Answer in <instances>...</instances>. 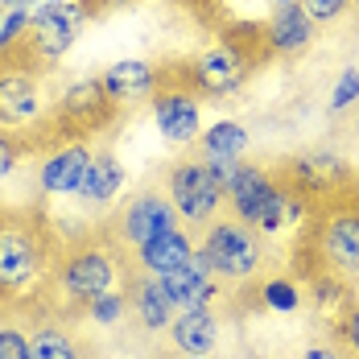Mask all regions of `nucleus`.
Segmentation results:
<instances>
[{"mask_svg": "<svg viewBox=\"0 0 359 359\" xmlns=\"http://www.w3.org/2000/svg\"><path fill=\"white\" fill-rule=\"evenodd\" d=\"M83 310H87V318H91V323L116 326V323H124V314H128V293H124V289H108V293L91 297Z\"/></svg>", "mask_w": 359, "mask_h": 359, "instance_id": "393cba45", "label": "nucleus"}, {"mask_svg": "<svg viewBox=\"0 0 359 359\" xmlns=\"http://www.w3.org/2000/svg\"><path fill=\"white\" fill-rule=\"evenodd\" d=\"M351 133H355V141H359V104H355V120H351Z\"/></svg>", "mask_w": 359, "mask_h": 359, "instance_id": "c9c22d12", "label": "nucleus"}, {"mask_svg": "<svg viewBox=\"0 0 359 359\" xmlns=\"http://www.w3.org/2000/svg\"><path fill=\"white\" fill-rule=\"evenodd\" d=\"M252 67H256V54H252L248 46L240 37H223L215 46L198 50L186 62V71H178V74H182V83L194 87L198 95L223 100V95H231V91L244 87V79L252 74Z\"/></svg>", "mask_w": 359, "mask_h": 359, "instance_id": "1a4fd4ad", "label": "nucleus"}, {"mask_svg": "<svg viewBox=\"0 0 359 359\" xmlns=\"http://www.w3.org/2000/svg\"><path fill=\"white\" fill-rule=\"evenodd\" d=\"M285 178L293 182L302 194H310V198L318 203L326 194H339L343 186H351L355 174H351V161H347L343 153H334V149H310V153H302V157L289 161Z\"/></svg>", "mask_w": 359, "mask_h": 359, "instance_id": "ddd939ff", "label": "nucleus"}, {"mask_svg": "<svg viewBox=\"0 0 359 359\" xmlns=\"http://www.w3.org/2000/svg\"><path fill=\"white\" fill-rule=\"evenodd\" d=\"M248 359H252V355H248Z\"/></svg>", "mask_w": 359, "mask_h": 359, "instance_id": "c03bdc74", "label": "nucleus"}, {"mask_svg": "<svg viewBox=\"0 0 359 359\" xmlns=\"http://www.w3.org/2000/svg\"><path fill=\"white\" fill-rule=\"evenodd\" d=\"M46 4H62V0H46Z\"/></svg>", "mask_w": 359, "mask_h": 359, "instance_id": "ea45409f", "label": "nucleus"}, {"mask_svg": "<svg viewBox=\"0 0 359 359\" xmlns=\"http://www.w3.org/2000/svg\"><path fill=\"white\" fill-rule=\"evenodd\" d=\"M124 293H128V310L137 314V323H141L149 334H165V330H170L174 314H178V306L170 302V293L161 289L157 277H149V273L137 269V273L128 277Z\"/></svg>", "mask_w": 359, "mask_h": 359, "instance_id": "f3484780", "label": "nucleus"}, {"mask_svg": "<svg viewBox=\"0 0 359 359\" xmlns=\"http://www.w3.org/2000/svg\"><path fill=\"white\" fill-rule=\"evenodd\" d=\"M351 8H355V13H359V0H351Z\"/></svg>", "mask_w": 359, "mask_h": 359, "instance_id": "58836bf2", "label": "nucleus"}, {"mask_svg": "<svg viewBox=\"0 0 359 359\" xmlns=\"http://www.w3.org/2000/svg\"><path fill=\"white\" fill-rule=\"evenodd\" d=\"M100 83L108 87V95L120 108H128V104H141V100H149L157 91L161 71L149 58H120V62H111L108 71L100 74Z\"/></svg>", "mask_w": 359, "mask_h": 359, "instance_id": "6ab92c4d", "label": "nucleus"}, {"mask_svg": "<svg viewBox=\"0 0 359 359\" xmlns=\"http://www.w3.org/2000/svg\"><path fill=\"white\" fill-rule=\"evenodd\" d=\"M165 194H170V203L178 211V223L186 231L190 227L203 231L227 207V194H223V186L215 182L211 165L203 157H182L178 165L170 170V178H165Z\"/></svg>", "mask_w": 359, "mask_h": 359, "instance_id": "6e6552de", "label": "nucleus"}, {"mask_svg": "<svg viewBox=\"0 0 359 359\" xmlns=\"http://www.w3.org/2000/svg\"><path fill=\"white\" fill-rule=\"evenodd\" d=\"M58 260L50 223L37 211L0 207V306L17 310L21 297L46 293Z\"/></svg>", "mask_w": 359, "mask_h": 359, "instance_id": "f257e3e1", "label": "nucleus"}, {"mask_svg": "<svg viewBox=\"0 0 359 359\" xmlns=\"http://www.w3.org/2000/svg\"><path fill=\"white\" fill-rule=\"evenodd\" d=\"M0 13H4V8H0Z\"/></svg>", "mask_w": 359, "mask_h": 359, "instance_id": "79ce46f5", "label": "nucleus"}, {"mask_svg": "<svg viewBox=\"0 0 359 359\" xmlns=\"http://www.w3.org/2000/svg\"><path fill=\"white\" fill-rule=\"evenodd\" d=\"M260 34H264V50H269V54L297 58V54H306V50L314 46L318 25L306 17V8H302L297 0H289V4H277V13L264 21Z\"/></svg>", "mask_w": 359, "mask_h": 359, "instance_id": "dca6fc26", "label": "nucleus"}, {"mask_svg": "<svg viewBox=\"0 0 359 359\" xmlns=\"http://www.w3.org/2000/svg\"><path fill=\"white\" fill-rule=\"evenodd\" d=\"M170 347L178 355H211L219 347V318L215 310H178L170 323Z\"/></svg>", "mask_w": 359, "mask_h": 359, "instance_id": "aec40b11", "label": "nucleus"}, {"mask_svg": "<svg viewBox=\"0 0 359 359\" xmlns=\"http://www.w3.org/2000/svg\"><path fill=\"white\" fill-rule=\"evenodd\" d=\"M334 343L347 359H359V302H351L343 310V318L334 323Z\"/></svg>", "mask_w": 359, "mask_h": 359, "instance_id": "c85d7f7f", "label": "nucleus"}, {"mask_svg": "<svg viewBox=\"0 0 359 359\" xmlns=\"http://www.w3.org/2000/svg\"><path fill=\"white\" fill-rule=\"evenodd\" d=\"M330 111L339 116V111H351L359 104V67H343L339 79H334V87H330Z\"/></svg>", "mask_w": 359, "mask_h": 359, "instance_id": "cd10ccee", "label": "nucleus"}, {"mask_svg": "<svg viewBox=\"0 0 359 359\" xmlns=\"http://www.w3.org/2000/svg\"><path fill=\"white\" fill-rule=\"evenodd\" d=\"M46 116V91H41V74L29 71L25 62L0 58V128L17 133L29 128Z\"/></svg>", "mask_w": 359, "mask_h": 359, "instance_id": "f8f14e48", "label": "nucleus"}, {"mask_svg": "<svg viewBox=\"0 0 359 359\" xmlns=\"http://www.w3.org/2000/svg\"><path fill=\"white\" fill-rule=\"evenodd\" d=\"M170 227H182L170 194L165 190H137L108 223V236L120 248H141V244H149L153 236H161Z\"/></svg>", "mask_w": 359, "mask_h": 359, "instance_id": "9b49d317", "label": "nucleus"}, {"mask_svg": "<svg viewBox=\"0 0 359 359\" xmlns=\"http://www.w3.org/2000/svg\"><path fill=\"white\" fill-rule=\"evenodd\" d=\"M227 207H231V219L256 227L260 236L285 231V186H281V174H269L264 165L240 161V174L227 186Z\"/></svg>", "mask_w": 359, "mask_h": 359, "instance_id": "0eeeda50", "label": "nucleus"}, {"mask_svg": "<svg viewBox=\"0 0 359 359\" xmlns=\"http://www.w3.org/2000/svg\"><path fill=\"white\" fill-rule=\"evenodd\" d=\"M128 248H120L111 236H83L67 248H58L54 273H50V289L46 297H58L67 306H87L91 297L108 293V289H124L133 269H128Z\"/></svg>", "mask_w": 359, "mask_h": 359, "instance_id": "f03ea898", "label": "nucleus"}, {"mask_svg": "<svg viewBox=\"0 0 359 359\" xmlns=\"http://www.w3.org/2000/svg\"><path fill=\"white\" fill-rule=\"evenodd\" d=\"M25 34H29V8H4V17H0V58L21 50Z\"/></svg>", "mask_w": 359, "mask_h": 359, "instance_id": "bb28decb", "label": "nucleus"}, {"mask_svg": "<svg viewBox=\"0 0 359 359\" xmlns=\"http://www.w3.org/2000/svg\"><path fill=\"white\" fill-rule=\"evenodd\" d=\"M207 165H211V174H215V182L223 186V194H227V186L236 182V174H240V161L244 157H203Z\"/></svg>", "mask_w": 359, "mask_h": 359, "instance_id": "473e14b6", "label": "nucleus"}, {"mask_svg": "<svg viewBox=\"0 0 359 359\" xmlns=\"http://www.w3.org/2000/svg\"><path fill=\"white\" fill-rule=\"evenodd\" d=\"M302 8H306V17L314 21V25H330V21H339L347 8H351V0H297Z\"/></svg>", "mask_w": 359, "mask_h": 359, "instance_id": "2f4dec72", "label": "nucleus"}, {"mask_svg": "<svg viewBox=\"0 0 359 359\" xmlns=\"http://www.w3.org/2000/svg\"><path fill=\"white\" fill-rule=\"evenodd\" d=\"M116 120H120V104L108 95L100 74H87V79H74L54 100V111L46 124H50V141H71V137L108 133Z\"/></svg>", "mask_w": 359, "mask_h": 359, "instance_id": "39448f33", "label": "nucleus"}, {"mask_svg": "<svg viewBox=\"0 0 359 359\" xmlns=\"http://www.w3.org/2000/svg\"><path fill=\"white\" fill-rule=\"evenodd\" d=\"M0 359H29V330L0 323Z\"/></svg>", "mask_w": 359, "mask_h": 359, "instance_id": "7c9ffc66", "label": "nucleus"}, {"mask_svg": "<svg viewBox=\"0 0 359 359\" xmlns=\"http://www.w3.org/2000/svg\"><path fill=\"white\" fill-rule=\"evenodd\" d=\"M198 248L207 252L211 260V273L219 281H231V285H244L260 273L264 264V244H260V231L240 223L231 215H219L215 223L203 227V244Z\"/></svg>", "mask_w": 359, "mask_h": 359, "instance_id": "423d86ee", "label": "nucleus"}, {"mask_svg": "<svg viewBox=\"0 0 359 359\" xmlns=\"http://www.w3.org/2000/svg\"><path fill=\"white\" fill-rule=\"evenodd\" d=\"M310 302H314V310L323 314V318H343V310L351 306V285H347V277H339V273H330V269H318L314 277H310Z\"/></svg>", "mask_w": 359, "mask_h": 359, "instance_id": "b1692460", "label": "nucleus"}, {"mask_svg": "<svg viewBox=\"0 0 359 359\" xmlns=\"http://www.w3.org/2000/svg\"><path fill=\"white\" fill-rule=\"evenodd\" d=\"M194 144H198V157H244L252 137L240 120H215L211 128L198 133Z\"/></svg>", "mask_w": 359, "mask_h": 359, "instance_id": "5701e85b", "label": "nucleus"}, {"mask_svg": "<svg viewBox=\"0 0 359 359\" xmlns=\"http://www.w3.org/2000/svg\"><path fill=\"white\" fill-rule=\"evenodd\" d=\"M297 359H347V355L339 347H330V343H314V347H306Z\"/></svg>", "mask_w": 359, "mask_h": 359, "instance_id": "72a5a7b5", "label": "nucleus"}, {"mask_svg": "<svg viewBox=\"0 0 359 359\" xmlns=\"http://www.w3.org/2000/svg\"><path fill=\"white\" fill-rule=\"evenodd\" d=\"M41 0H0V8H34Z\"/></svg>", "mask_w": 359, "mask_h": 359, "instance_id": "f704fd0d", "label": "nucleus"}, {"mask_svg": "<svg viewBox=\"0 0 359 359\" xmlns=\"http://www.w3.org/2000/svg\"><path fill=\"white\" fill-rule=\"evenodd\" d=\"M91 153H95V149H91L87 137L54 141L50 153L41 157V165H37V186H41V194H50V198H71V194H79V182L87 174Z\"/></svg>", "mask_w": 359, "mask_h": 359, "instance_id": "4468645a", "label": "nucleus"}, {"mask_svg": "<svg viewBox=\"0 0 359 359\" xmlns=\"http://www.w3.org/2000/svg\"><path fill=\"white\" fill-rule=\"evenodd\" d=\"M165 4H190V0H165Z\"/></svg>", "mask_w": 359, "mask_h": 359, "instance_id": "e433bc0d", "label": "nucleus"}, {"mask_svg": "<svg viewBox=\"0 0 359 359\" xmlns=\"http://www.w3.org/2000/svg\"><path fill=\"white\" fill-rule=\"evenodd\" d=\"M29 359H83V347L62 323L41 318L29 330Z\"/></svg>", "mask_w": 359, "mask_h": 359, "instance_id": "4be33fe9", "label": "nucleus"}, {"mask_svg": "<svg viewBox=\"0 0 359 359\" xmlns=\"http://www.w3.org/2000/svg\"><path fill=\"white\" fill-rule=\"evenodd\" d=\"M260 297H264V306L277 310V314H293V310L302 306V289L293 285L289 277H269V281L260 285Z\"/></svg>", "mask_w": 359, "mask_h": 359, "instance_id": "a878e982", "label": "nucleus"}, {"mask_svg": "<svg viewBox=\"0 0 359 359\" xmlns=\"http://www.w3.org/2000/svg\"><path fill=\"white\" fill-rule=\"evenodd\" d=\"M120 190H124V165H120V157L111 149H95L74 198L83 207H91V211H108L111 203L120 198Z\"/></svg>", "mask_w": 359, "mask_h": 359, "instance_id": "a211bd4d", "label": "nucleus"}, {"mask_svg": "<svg viewBox=\"0 0 359 359\" xmlns=\"http://www.w3.org/2000/svg\"><path fill=\"white\" fill-rule=\"evenodd\" d=\"M182 359H211V355H182Z\"/></svg>", "mask_w": 359, "mask_h": 359, "instance_id": "4c0bfd02", "label": "nucleus"}, {"mask_svg": "<svg viewBox=\"0 0 359 359\" xmlns=\"http://www.w3.org/2000/svg\"><path fill=\"white\" fill-rule=\"evenodd\" d=\"M157 281H161V289L170 293V302L178 310H207V306H215V297H223V281L211 273V260L198 244H194V256L182 269L157 277Z\"/></svg>", "mask_w": 359, "mask_h": 359, "instance_id": "2eb2a0df", "label": "nucleus"}, {"mask_svg": "<svg viewBox=\"0 0 359 359\" xmlns=\"http://www.w3.org/2000/svg\"><path fill=\"white\" fill-rule=\"evenodd\" d=\"M149 108H153V124L161 133V141L170 144H194L198 133H203V100L194 87L182 83V74H165L161 71V83L157 91L149 95Z\"/></svg>", "mask_w": 359, "mask_h": 359, "instance_id": "9d476101", "label": "nucleus"}, {"mask_svg": "<svg viewBox=\"0 0 359 359\" xmlns=\"http://www.w3.org/2000/svg\"><path fill=\"white\" fill-rule=\"evenodd\" d=\"M87 25V13L79 0H62V4H34L29 8V34L21 41V50H13V62H25L29 71H50L67 50H71L79 34Z\"/></svg>", "mask_w": 359, "mask_h": 359, "instance_id": "20e7f679", "label": "nucleus"}, {"mask_svg": "<svg viewBox=\"0 0 359 359\" xmlns=\"http://www.w3.org/2000/svg\"><path fill=\"white\" fill-rule=\"evenodd\" d=\"M83 359H87V355H83Z\"/></svg>", "mask_w": 359, "mask_h": 359, "instance_id": "37998d69", "label": "nucleus"}, {"mask_svg": "<svg viewBox=\"0 0 359 359\" xmlns=\"http://www.w3.org/2000/svg\"><path fill=\"white\" fill-rule=\"evenodd\" d=\"M277 4H289V0H277Z\"/></svg>", "mask_w": 359, "mask_h": 359, "instance_id": "a19ab883", "label": "nucleus"}, {"mask_svg": "<svg viewBox=\"0 0 359 359\" xmlns=\"http://www.w3.org/2000/svg\"><path fill=\"white\" fill-rule=\"evenodd\" d=\"M190 256H194V236L186 227H170V231L153 236L149 244L137 248V269L149 273V277H165V273L182 269Z\"/></svg>", "mask_w": 359, "mask_h": 359, "instance_id": "412c9836", "label": "nucleus"}, {"mask_svg": "<svg viewBox=\"0 0 359 359\" xmlns=\"http://www.w3.org/2000/svg\"><path fill=\"white\" fill-rule=\"evenodd\" d=\"M21 153H25V141L8 128H0V182H8L21 165Z\"/></svg>", "mask_w": 359, "mask_h": 359, "instance_id": "c756f323", "label": "nucleus"}, {"mask_svg": "<svg viewBox=\"0 0 359 359\" xmlns=\"http://www.w3.org/2000/svg\"><path fill=\"white\" fill-rule=\"evenodd\" d=\"M310 248L318 264L339 277H359V178L339 194H326L310 211Z\"/></svg>", "mask_w": 359, "mask_h": 359, "instance_id": "7ed1b4c3", "label": "nucleus"}]
</instances>
